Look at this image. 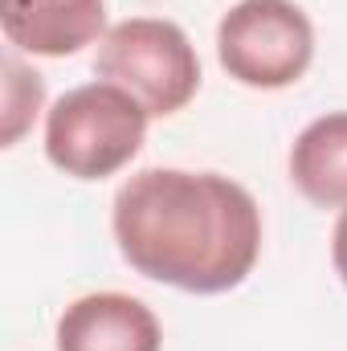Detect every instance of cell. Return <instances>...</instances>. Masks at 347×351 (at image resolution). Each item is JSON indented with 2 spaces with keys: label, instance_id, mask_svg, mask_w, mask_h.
Returning a JSON list of instances; mask_svg holds the SVG:
<instances>
[{
  "label": "cell",
  "instance_id": "cell-8",
  "mask_svg": "<svg viewBox=\"0 0 347 351\" xmlns=\"http://www.w3.org/2000/svg\"><path fill=\"white\" fill-rule=\"evenodd\" d=\"M0 143L16 147L21 135L33 127L37 110L45 106V82L37 70H29L21 58H4L0 62Z\"/></svg>",
  "mask_w": 347,
  "mask_h": 351
},
{
  "label": "cell",
  "instance_id": "cell-7",
  "mask_svg": "<svg viewBox=\"0 0 347 351\" xmlns=\"http://www.w3.org/2000/svg\"><path fill=\"white\" fill-rule=\"evenodd\" d=\"M286 172L315 208H347V110H327L294 135Z\"/></svg>",
  "mask_w": 347,
  "mask_h": 351
},
{
  "label": "cell",
  "instance_id": "cell-4",
  "mask_svg": "<svg viewBox=\"0 0 347 351\" xmlns=\"http://www.w3.org/2000/svg\"><path fill=\"white\" fill-rule=\"evenodd\" d=\"M217 62L250 90H286L315 62V25L294 0H237L217 21Z\"/></svg>",
  "mask_w": 347,
  "mask_h": 351
},
{
  "label": "cell",
  "instance_id": "cell-1",
  "mask_svg": "<svg viewBox=\"0 0 347 351\" xmlns=\"http://www.w3.org/2000/svg\"><path fill=\"white\" fill-rule=\"evenodd\" d=\"M110 229L135 274L184 294L237 290L261 258L258 200L221 172H135L115 192Z\"/></svg>",
  "mask_w": 347,
  "mask_h": 351
},
{
  "label": "cell",
  "instance_id": "cell-9",
  "mask_svg": "<svg viewBox=\"0 0 347 351\" xmlns=\"http://www.w3.org/2000/svg\"><path fill=\"white\" fill-rule=\"evenodd\" d=\"M331 265H335L339 282L347 286V208H339L335 229H331Z\"/></svg>",
  "mask_w": 347,
  "mask_h": 351
},
{
  "label": "cell",
  "instance_id": "cell-6",
  "mask_svg": "<svg viewBox=\"0 0 347 351\" xmlns=\"http://www.w3.org/2000/svg\"><path fill=\"white\" fill-rule=\"evenodd\" d=\"M4 41L33 58H74L106 37V0H0Z\"/></svg>",
  "mask_w": 347,
  "mask_h": 351
},
{
  "label": "cell",
  "instance_id": "cell-5",
  "mask_svg": "<svg viewBox=\"0 0 347 351\" xmlns=\"http://www.w3.org/2000/svg\"><path fill=\"white\" fill-rule=\"evenodd\" d=\"M58 351H164L156 311L123 290H98L74 298L53 327Z\"/></svg>",
  "mask_w": 347,
  "mask_h": 351
},
{
  "label": "cell",
  "instance_id": "cell-3",
  "mask_svg": "<svg viewBox=\"0 0 347 351\" xmlns=\"http://www.w3.org/2000/svg\"><path fill=\"white\" fill-rule=\"evenodd\" d=\"M94 74L143 102L152 119L180 114L200 90V58L188 33L164 16H127L94 49Z\"/></svg>",
  "mask_w": 347,
  "mask_h": 351
},
{
  "label": "cell",
  "instance_id": "cell-2",
  "mask_svg": "<svg viewBox=\"0 0 347 351\" xmlns=\"http://www.w3.org/2000/svg\"><path fill=\"white\" fill-rule=\"evenodd\" d=\"M147 123L143 102L115 82L74 86L45 110V160L74 180H106L143 152Z\"/></svg>",
  "mask_w": 347,
  "mask_h": 351
}]
</instances>
